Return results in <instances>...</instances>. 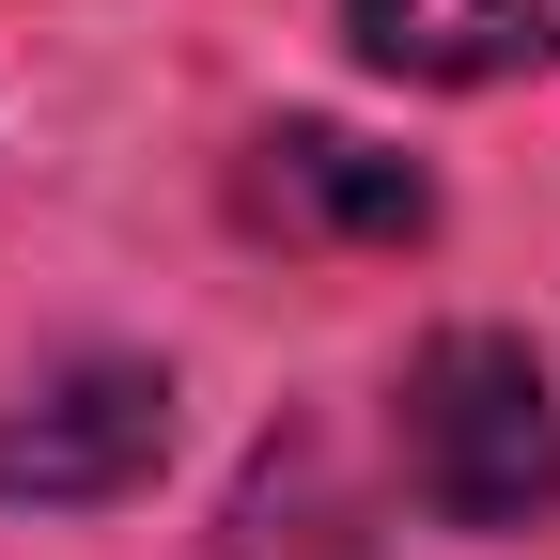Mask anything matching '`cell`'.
Instances as JSON below:
<instances>
[{"instance_id": "6da1fadb", "label": "cell", "mask_w": 560, "mask_h": 560, "mask_svg": "<svg viewBox=\"0 0 560 560\" xmlns=\"http://www.w3.org/2000/svg\"><path fill=\"white\" fill-rule=\"evenodd\" d=\"M389 436H405V499L436 529L514 545L560 514V389L514 327H436L389 389Z\"/></svg>"}, {"instance_id": "7a4b0ae2", "label": "cell", "mask_w": 560, "mask_h": 560, "mask_svg": "<svg viewBox=\"0 0 560 560\" xmlns=\"http://www.w3.org/2000/svg\"><path fill=\"white\" fill-rule=\"evenodd\" d=\"M172 452V374L156 359H62L0 420V499H125Z\"/></svg>"}, {"instance_id": "277c9868", "label": "cell", "mask_w": 560, "mask_h": 560, "mask_svg": "<svg viewBox=\"0 0 560 560\" xmlns=\"http://www.w3.org/2000/svg\"><path fill=\"white\" fill-rule=\"evenodd\" d=\"M202 560H389V545H374V499L342 482V452L312 436V420H280V436L234 467Z\"/></svg>"}, {"instance_id": "5b68a950", "label": "cell", "mask_w": 560, "mask_h": 560, "mask_svg": "<svg viewBox=\"0 0 560 560\" xmlns=\"http://www.w3.org/2000/svg\"><path fill=\"white\" fill-rule=\"evenodd\" d=\"M374 79H420V94H499L529 62H560V0H342Z\"/></svg>"}, {"instance_id": "3957f363", "label": "cell", "mask_w": 560, "mask_h": 560, "mask_svg": "<svg viewBox=\"0 0 560 560\" xmlns=\"http://www.w3.org/2000/svg\"><path fill=\"white\" fill-rule=\"evenodd\" d=\"M234 219L296 234V249H420L436 234V172H405L374 140H342V125H265L249 172H234Z\"/></svg>"}]
</instances>
